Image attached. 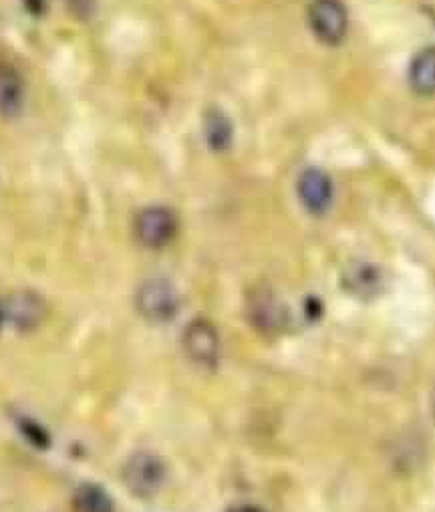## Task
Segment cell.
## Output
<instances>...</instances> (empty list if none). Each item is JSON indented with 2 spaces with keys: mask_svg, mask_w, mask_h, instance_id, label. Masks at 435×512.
I'll return each mask as SVG.
<instances>
[{
  "mask_svg": "<svg viewBox=\"0 0 435 512\" xmlns=\"http://www.w3.org/2000/svg\"><path fill=\"white\" fill-rule=\"evenodd\" d=\"M75 512H115V504L105 488L97 484H81L73 494Z\"/></svg>",
  "mask_w": 435,
  "mask_h": 512,
  "instance_id": "13",
  "label": "cell"
},
{
  "mask_svg": "<svg viewBox=\"0 0 435 512\" xmlns=\"http://www.w3.org/2000/svg\"><path fill=\"white\" fill-rule=\"evenodd\" d=\"M204 138L210 150L214 152H226L232 146L234 130L232 121L222 109H208L204 115Z\"/></svg>",
  "mask_w": 435,
  "mask_h": 512,
  "instance_id": "12",
  "label": "cell"
},
{
  "mask_svg": "<svg viewBox=\"0 0 435 512\" xmlns=\"http://www.w3.org/2000/svg\"><path fill=\"white\" fill-rule=\"evenodd\" d=\"M341 283L347 293L363 301H371L383 291V275L375 265L369 263H353L347 267Z\"/></svg>",
  "mask_w": 435,
  "mask_h": 512,
  "instance_id": "9",
  "label": "cell"
},
{
  "mask_svg": "<svg viewBox=\"0 0 435 512\" xmlns=\"http://www.w3.org/2000/svg\"><path fill=\"white\" fill-rule=\"evenodd\" d=\"M409 87L421 95V97H431L435 95V47H425L421 49L411 65H409Z\"/></svg>",
  "mask_w": 435,
  "mask_h": 512,
  "instance_id": "10",
  "label": "cell"
},
{
  "mask_svg": "<svg viewBox=\"0 0 435 512\" xmlns=\"http://www.w3.org/2000/svg\"><path fill=\"white\" fill-rule=\"evenodd\" d=\"M180 230V220L176 212L168 206H148L143 208L133 222L135 238L141 246L150 250H162L170 246Z\"/></svg>",
  "mask_w": 435,
  "mask_h": 512,
  "instance_id": "3",
  "label": "cell"
},
{
  "mask_svg": "<svg viewBox=\"0 0 435 512\" xmlns=\"http://www.w3.org/2000/svg\"><path fill=\"white\" fill-rule=\"evenodd\" d=\"M5 323V309H3V303H0V327H3Z\"/></svg>",
  "mask_w": 435,
  "mask_h": 512,
  "instance_id": "15",
  "label": "cell"
},
{
  "mask_svg": "<svg viewBox=\"0 0 435 512\" xmlns=\"http://www.w3.org/2000/svg\"><path fill=\"white\" fill-rule=\"evenodd\" d=\"M297 194L303 208L313 216H323L331 210L335 200V186L331 176L321 168H307L297 182Z\"/></svg>",
  "mask_w": 435,
  "mask_h": 512,
  "instance_id": "7",
  "label": "cell"
},
{
  "mask_svg": "<svg viewBox=\"0 0 435 512\" xmlns=\"http://www.w3.org/2000/svg\"><path fill=\"white\" fill-rule=\"evenodd\" d=\"M313 35L329 47H337L349 33V11L343 0H313L307 11Z\"/></svg>",
  "mask_w": 435,
  "mask_h": 512,
  "instance_id": "5",
  "label": "cell"
},
{
  "mask_svg": "<svg viewBox=\"0 0 435 512\" xmlns=\"http://www.w3.org/2000/svg\"><path fill=\"white\" fill-rule=\"evenodd\" d=\"M431 412H433V418H435V390L431 394Z\"/></svg>",
  "mask_w": 435,
  "mask_h": 512,
  "instance_id": "16",
  "label": "cell"
},
{
  "mask_svg": "<svg viewBox=\"0 0 435 512\" xmlns=\"http://www.w3.org/2000/svg\"><path fill=\"white\" fill-rule=\"evenodd\" d=\"M121 478L133 496L154 498L162 492L168 480V466L158 454L139 450L123 464Z\"/></svg>",
  "mask_w": 435,
  "mask_h": 512,
  "instance_id": "1",
  "label": "cell"
},
{
  "mask_svg": "<svg viewBox=\"0 0 435 512\" xmlns=\"http://www.w3.org/2000/svg\"><path fill=\"white\" fill-rule=\"evenodd\" d=\"M3 309L5 321L23 333L35 331L47 319V301L31 289H19L11 293L3 303Z\"/></svg>",
  "mask_w": 435,
  "mask_h": 512,
  "instance_id": "6",
  "label": "cell"
},
{
  "mask_svg": "<svg viewBox=\"0 0 435 512\" xmlns=\"http://www.w3.org/2000/svg\"><path fill=\"white\" fill-rule=\"evenodd\" d=\"M25 101V83L19 71L0 63V115H17Z\"/></svg>",
  "mask_w": 435,
  "mask_h": 512,
  "instance_id": "11",
  "label": "cell"
},
{
  "mask_svg": "<svg viewBox=\"0 0 435 512\" xmlns=\"http://www.w3.org/2000/svg\"><path fill=\"white\" fill-rule=\"evenodd\" d=\"M246 313H248L250 323L266 335L280 333L288 323L286 307L268 289H256L250 293L248 303H246Z\"/></svg>",
  "mask_w": 435,
  "mask_h": 512,
  "instance_id": "8",
  "label": "cell"
},
{
  "mask_svg": "<svg viewBox=\"0 0 435 512\" xmlns=\"http://www.w3.org/2000/svg\"><path fill=\"white\" fill-rule=\"evenodd\" d=\"M186 357L200 369H216L222 357V341L216 325L208 319H194L182 333Z\"/></svg>",
  "mask_w": 435,
  "mask_h": 512,
  "instance_id": "4",
  "label": "cell"
},
{
  "mask_svg": "<svg viewBox=\"0 0 435 512\" xmlns=\"http://www.w3.org/2000/svg\"><path fill=\"white\" fill-rule=\"evenodd\" d=\"M137 313L150 323H170L180 313V295L176 287L162 277L143 281L135 293Z\"/></svg>",
  "mask_w": 435,
  "mask_h": 512,
  "instance_id": "2",
  "label": "cell"
},
{
  "mask_svg": "<svg viewBox=\"0 0 435 512\" xmlns=\"http://www.w3.org/2000/svg\"><path fill=\"white\" fill-rule=\"evenodd\" d=\"M226 512H268V510L262 506H256V504H234Z\"/></svg>",
  "mask_w": 435,
  "mask_h": 512,
  "instance_id": "14",
  "label": "cell"
}]
</instances>
